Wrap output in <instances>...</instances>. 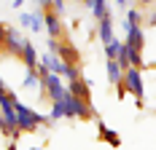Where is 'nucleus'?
I'll use <instances>...</instances> for the list:
<instances>
[{
  "mask_svg": "<svg viewBox=\"0 0 156 150\" xmlns=\"http://www.w3.org/2000/svg\"><path fill=\"white\" fill-rule=\"evenodd\" d=\"M38 75H41V94H43V99H51V105H57V102H62L67 97V86L62 83V78L57 73H48L43 64H38Z\"/></svg>",
  "mask_w": 156,
  "mask_h": 150,
  "instance_id": "f257e3e1",
  "label": "nucleus"
},
{
  "mask_svg": "<svg viewBox=\"0 0 156 150\" xmlns=\"http://www.w3.org/2000/svg\"><path fill=\"white\" fill-rule=\"evenodd\" d=\"M48 123V115H41V113H35L32 107L22 105L19 99H16V129L24 134V131H35L38 126H43Z\"/></svg>",
  "mask_w": 156,
  "mask_h": 150,
  "instance_id": "f03ea898",
  "label": "nucleus"
},
{
  "mask_svg": "<svg viewBox=\"0 0 156 150\" xmlns=\"http://www.w3.org/2000/svg\"><path fill=\"white\" fill-rule=\"evenodd\" d=\"M124 89H126V94L135 97L137 107H143L145 86H143V70H140V67H126V70H124Z\"/></svg>",
  "mask_w": 156,
  "mask_h": 150,
  "instance_id": "7ed1b4c3",
  "label": "nucleus"
},
{
  "mask_svg": "<svg viewBox=\"0 0 156 150\" xmlns=\"http://www.w3.org/2000/svg\"><path fill=\"white\" fill-rule=\"evenodd\" d=\"M62 107H65V118H78V121H89L94 115V107L86 105V102H81L76 97H65L62 99Z\"/></svg>",
  "mask_w": 156,
  "mask_h": 150,
  "instance_id": "20e7f679",
  "label": "nucleus"
},
{
  "mask_svg": "<svg viewBox=\"0 0 156 150\" xmlns=\"http://www.w3.org/2000/svg\"><path fill=\"white\" fill-rule=\"evenodd\" d=\"M27 43V38H24V32L16 30V27H5L3 32V51L5 54H11V56H22V48Z\"/></svg>",
  "mask_w": 156,
  "mask_h": 150,
  "instance_id": "39448f33",
  "label": "nucleus"
},
{
  "mask_svg": "<svg viewBox=\"0 0 156 150\" xmlns=\"http://www.w3.org/2000/svg\"><path fill=\"white\" fill-rule=\"evenodd\" d=\"M43 30H46L48 38H54V40H62V38H65L62 16H57L51 8H48V11H43Z\"/></svg>",
  "mask_w": 156,
  "mask_h": 150,
  "instance_id": "423d86ee",
  "label": "nucleus"
},
{
  "mask_svg": "<svg viewBox=\"0 0 156 150\" xmlns=\"http://www.w3.org/2000/svg\"><path fill=\"white\" fill-rule=\"evenodd\" d=\"M54 54L59 56V62H62V64H73V67H78V64H81V54H78V48L70 43V40H65V38L57 43V51H54Z\"/></svg>",
  "mask_w": 156,
  "mask_h": 150,
  "instance_id": "0eeeda50",
  "label": "nucleus"
},
{
  "mask_svg": "<svg viewBox=\"0 0 156 150\" xmlns=\"http://www.w3.org/2000/svg\"><path fill=\"white\" fill-rule=\"evenodd\" d=\"M67 94L70 97H76L81 102H86V105H92V83L89 80H73V83H67Z\"/></svg>",
  "mask_w": 156,
  "mask_h": 150,
  "instance_id": "6e6552de",
  "label": "nucleus"
},
{
  "mask_svg": "<svg viewBox=\"0 0 156 150\" xmlns=\"http://www.w3.org/2000/svg\"><path fill=\"white\" fill-rule=\"evenodd\" d=\"M124 43L135 51V54H143V46H145V30L143 27H126V38H124Z\"/></svg>",
  "mask_w": 156,
  "mask_h": 150,
  "instance_id": "1a4fd4ad",
  "label": "nucleus"
},
{
  "mask_svg": "<svg viewBox=\"0 0 156 150\" xmlns=\"http://www.w3.org/2000/svg\"><path fill=\"white\" fill-rule=\"evenodd\" d=\"M19 24L30 32H43V11H24L19 16Z\"/></svg>",
  "mask_w": 156,
  "mask_h": 150,
  "instance_id": "9d476101",
  "label": "nucleus"
},
{
  "mask_svg": "<svg viewBox=\"0 0 156 150\" xmlns=\"http://www.w3.org/2000/svg\"><path fill=\"white\" fill-rule=\"evenodd\" d=\"M105 75H108V83H110V86H121V83H124V67H121L116 59H108V62H105Z\"/></svg>",
  "mask_w": 156,
  "mask_h": 150,
  "instance_id": "9b49d317",
  "label": "nucleus"
},
{
  "mask_svg": "<svg viewBox=\"0 0 156 150\" xmlns=\"http://www.w3.org/2000/svg\"><path fill=\"white\" fill-rule=\"evenodd\" d=\"M19 59L27 64V70H38V64H41V56H38V51H35V43H32L30 38H27V43L22 48V56Z\"/></svg>",
  "mask_w": 156,
  "mask_h": 150,
  "instance_id": "f8f14e48",
  "label": "nucleus"
},
{
  "mask_svg": "<svg viewBox=\"0 0 156 150\" xmlns=\"http://www.w3.org/2000/svg\"><path fill=\"white\" fill-rule=\"evenodd\" d=\"M97 38H100V40H102L105 46L113 43V14L97 22Z\"/></svg>",
  "mask_w": 156,
  "mask_h": 150,
  "instance_id": "ddd939ff",
  "label": "nucleus"
},
{
  "mask_svg": "<svg viewBox=\"0 0 156 150\" xmlns=\"http://www.w3.org/2000/svg\"><path fill=\"white\" fill-rule=\"evenodd\" d=\"M97 131H100V139H102V142H108V145H113V148H119V145H121L119 131H113V129H110V126H105L102 121H97Z\"/></svg>",
  "mask_w": 156,
  "mask_h": 150,
  "instance_id": "4468645a",
  "label": "nucleus"
},
{
  "mask_svg": "<svg viewBox=\"0 0 156 150\" xmlns=\"http://www.w3.org/2000/svg\"><path fill=\"white\" fill-rule=\"evenodd\" d=\"M41 64H43V67H46L48 73H62V62H59V56H57V54H43V56H41Z\"/></svg>",
  "mask_w": 156,
  "mask_h": 150,
  "instance_id": "2eb2a0df",
  "label": "nucleus"
},
{
  "mask_svg": "<svg viewBox=\"0 0 156 150\" xmlns=\"http://www.w3.org/2000/svg\"><path fill=\"white\" fill-rule=\"evenodd\" d=\"M89 11H92V16L97 19V22H100V19H105V16H110V5H108V0H94Z\"/></svg>",
  "mask_w": 156,
  "mask_h": 150,
  "instance_id": "dca6fc26",
  "label": "nucleus"
},
{
  "mask_svg": "<svg viewBox=\"0 0 156 150\" xmlns=\"http://www.w3.org/2000/svg\"><path fill=\"white\" fill-rule=\"evenodd\" d=\"M22 86H24V89H38L41 91V75H38V70H27L24 78H22ZM41 97H43V94H41Z\"/></svg>",
  "mask_w": 156,
  "mask_h": 150,
  "instance_id": "f3484780",
  "label": "nucleus"
},
{
  "mask_svg": "<svg viewBox=\"0 0 156 150\" xmlns=\"http://www.w3.org/2000/svg\"><path fill=\"white\" fill-rule=\"evenodd\" d=\"M143 11L137 8V5H132V8H126V27L132 24V27H143Z\"/></svg>",
  "mask_w": 156,
  "mask_h": 150,
  "instance_id": "a211bd4d",
  "label": "nucleus"
},
{
  "mask_svg": "<svg viewBox=\"0 0 156 150\" xmlns=\"http://www.w3.org/2000/svg\"><path fill=\"white\" fill-rule=\"evenodd\" d=\"M119 51H121V40L113 38V43L105 46V59H119Z\"/></svg>",
  "mask_w": 156,
  "mask_h": 150,
  "instance_id": "6ab92c4d",
  "label": "nucleus"
},
{
  "mask_svg": "<svg viewBox=\"0 0 156 150\" xmlns=\"http://www.w3.org/2000/svg\"><path fill=\"white\" fill-rule=\"evenodd\" d=\"M65 118V107L62 102H57V105H51V113H48V123H57V121Z\"/></svg>",
  "mask_w": 156,
  "mask_h": 150,
  "instance_id": "aec40b11",
  "label": "nucleus"
},
{
  "mask_svg": "<svg viewBox=\"0 0 156 150\" xmlns=\"http://www.w3.org/2000/svg\"><path fill=\"white\" fill-rule=\"evenodd\" d=\"M3 94H8V86H5V80H3V75H0V97Z\"/></svg>",
  "mask_w": 156,
  "mask_h": 150,
  "instance_id": "412c9836",
  "label": "nucleus"
},
{
  "mask_svg": "<svg viewBox=\"0 0 156 150\" xmlns=\"http://www.w3.org/2000/svg\"><path fill=\"white\" fill-rule=\"evenodd\" d=\"M11 5H14V8H22V5H24V0H14Z\"/></svg>",
  "mask_w": 156,
  "mask_h": 150,
  "instance_id": "4be33fe9",
  "label": "nucleus"
},
{
  "mask_svg": "<svg viewBox=\"0 0 156 150\" xmlns=\"http://www.w3.org/2000/svg\"><path fill=\"white\" fill-rule=\"evenodd\" d=\"M116 3H119L121 8H129V0H116Z\"/></svg>",
  "mask_w": 156,
  "mask_h": 150,
  "instance_id": "5701e85b",
  "label": "nucleus"
},
{
  "mask_svg": "<svg viewBox=\"0 0 156 150\" xmlns=\"http://www.w3.org/2000/svg\"><path fill=\"white\" fill-rule=\"evenodd\" d=\"M148 24H156V14H148Z\"/></svg>",
  "mask_w": 156,
  "mask_h": 150,
  "instance_id": "b1692460",
  "label": "nucleus"
},
{
  "mask_svg": "<svg viewBox=\"0 0 156 150\" xmlns=\"http://www.w3.org/2000/svg\"><path fill=\"white\" fill-rule=\"evenodd\" d=\"M81 3H83L86 8H92V3H94V0H81Z\"/></svg>",
  "mask_w": 156,
  "mask_h": 150,
  "instance_id": "393cba45",
  "label": "nucleus"
},
{
  "mask_svg": "<svg viewBox=\"0 0 156 150\" xmlns=\"http://www.w3.org/2000/svg\"><path fill=\"white\" fill-rule=\"evenodd\" d=\"M8 150H16V142H11V145H8Z\"/></svg>",
  "mask_w": 156,
  "mask_h": 150,
  "instance_id": "a878e982",
  "label": "nucleus"
},
{
  "mask_svg": "<svg viewBox=\"0 0 156 150\" xmlns=\"http://www.w3.org/2000/svg\"><path fill=\"white\" fill-rule=\"evenodd\" d=\"M73 3H81V0H73Z\"/></svg>",
  "mask_w": 156,
  "mask_h": 150,
  "instance_id": "bb28decb",
  "label": "nucleus"
}]
</instances>
